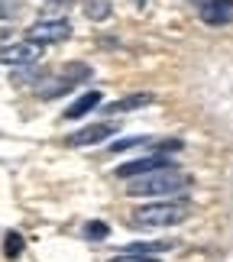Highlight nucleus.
<instances>
[{"label": "nucleus", "instance_id": "nucleus-1", "mask_svg": "<svg viewBox=\"0 0 233 262\" xmlns=\"http://www.w3.org/2000/svg\"><path fill=\"white\" fill-rule=\"evenodd\" d=\"M191 185V178L181 172V168L168 165V168H159V172H149V175H139L126 185V194L130 198H168V194H178Z\"/></svg>", "mask_w": 233, "mask_h": 262}, {"label": "nucleus", "instance_id": "nucleus-2", "mask_svg": "<svg viewBox=\"0 0 233 262\" xmlns=\"http://www.w3.org/2000/svg\"><path fill=\"white\" fill-rule=\"evenodd\" d=\"M188 214H191V207L181 204V201H156V204H143L133 210V227H139V230L178 227L188 220Z\"/></svg>", "mask_w": 233, "mask_h": 262}, {"label": "nucleus", "instance_id": "nucleus-3", "mask_svg": "<svg viewBox=\"0 0 233 262\" xmlns=\"http://www.w3.org/2000/svg\"><path fill=\"white\" fill-rule=\"evenodd\" d=\"M72 36V23L68 19H39L26 29V39L36 46H55V42H65Z\"/></svg>", "mask_w": 233, "mask_h": 262}, {"label": "nucleus", "instance_id": "nucleus-4", "mask_svg": "<svg viewBox=\"0 0 233 262\" xmlns=\"http://www.w3.org/2000/svg\"><path fill=\"white\" fill-rule=\"evenodd\" d=\"M175 165L172 156L165 152H153V156H143V159H133V162H123L117 168V178H139V175H149V172H159V168H168Z\"/></svg>", "mask_w": 233, "mask_h": 262}, {"label": "nucleus", "instance_id": "nucleus-5", "mask_svg": "<svg viewBox=\"0 0 233 262\" xmlns=\"http://www.w3.org/2000/svg\"><path fill=\"white\" fill-rule=\"evenodd\" d=\"M43 55V46L29 42V39H23V42H10V46H0V65H33L36 58Z\"/></svg>", "mask_w": 233, "mask_h": 262}, {"label": "nucleus", "instance_id": "nucleus-6", "mask_svg": "<svg viewBox=\"0 0 233 262\" xmlns=\"http://www.w3.org/2000/svg\"><path fill=\"white\" fill-rule=\"evenodd\" d=\"M110 133H117L114 123H91L84 129H78L75 136H68V146H94V143H104V139H110Z\"/></svg>", "mask_w": 233, "mask_h": 262}, {"label": "nucleus", "instance_id": "nucleus-7", "mask_svg": "<svg viewBox=\"0 0 233 262\" xmlns=\"http://www.w3.org/2000/svg\"><path fill=\"white\" fill-rule=\"evenodd\" d=\"M201 19L207 26H227L233 23V0H207L201 7Z\"/></svg>", "mask_w": 233, "mask_h": 262}, {"label": "nucleus", "instance_id": "nucleus-8", "mask_svg": "<svg viewBox=\"0 0 233 262\" xmlns=\"http://www.w3.org/2000/svg\"><path fill=\"white\" fill-rule=\"evenodd\" d=\"M149 104H156L153 94H130V97H120L110 107H104V114H130V110H139V107H149Z\"/></svg>", "mask_w": 233, "mask_h": 262}, {"label": "nucleus", "instance_id": "nucleus-9", "mask_svg": "<svg viewBox=\"0 0 233 262\" xmlns=\"http://www.w3.org/2000/svg\"><path fill=\"white\" fill-rule=\"evenodd\" d=\"M97 104H100V91H88V94H81L75 104L65 110V120H78V117H84V114H91V110H94Z\"/></svg>", "mask_w": 233, "mask_h": 262}, {"label": "nucleus", "instance_id": "nucleus-10", "mask_svg": "<svg viewBox=\"0 0 233 262\" xmlns=\"http://www.w3.org/2000/svg\"><path fill=\"white\" fill-rule=\"evenodd\" d=\"M175 243H168V239H153V243H130L123 253H136V256H156V253H165V249H172Z\"/></svg>", "mask_w": 233, "mask_h": 262}, {"label": "nucleus", "instance_id": "nucleus-11", "mask_svg": "<svg viewBox=\"0 0 233 262\" xmlns=\"http://www.w3.org/2000/svg\"><path fill=\"white\" fill-rule=\"evenodd\" d=\"M84 13H88V19H97V23H100V19H107L110 13H114V7L104 4V0H88V4H84Z\"/></svg>", "mask_w": 233, "mask_h": 262}, {"label": "nucleus", "instance_id": "nucleus-12", "mask_svg": "<svg viewBox=\"0 0 233 262\" xmlns=\"http://www.w3.org/2000/svg\"><path fill=\"white\" fill-rule=\"evenodd\" d=\"M84 236L91 239V243H97V239H107V236H110V227L104 224V220H91V224H84Z\"/></svg>", "mask_w": 233, "mask_h": 262}, {"label": "nucleus", "instance_id": "nucleus-13", "mask_svg": "<svg viewBox=\"0 0 233 262\" xmlns=\"http://www.w3.org/2000/svg\"><path fill=\"white\" fill-rule=\"evenodd\" d=\"M4 253H7V259H16L19 253H23V236H19V233H7Z\"/></svg>", "mask_w": 233, "mask_h": 262}, {"label": "nucleus", "instance_id": "nucleus-14", "mask_svg": "<svg viewBox=\"0 0 233 262\" xmlns=\"http://www.w3.org/2000/svg\"><path fill=\"white\" fill-rule=\"evenodd\" d=\"M19 13V0H0V16L10 19V16H16Z\"/></svg>", "mask_w": 233, "mask_h": 262}, {"label": "nucleus", "instance_id": "nucleus-15", "mask_svg": "<svg viewBox=\"0 0 233 262\" xmlns=\"http://www.w3.org/2000/svg\"><path fill=\"white\" fill-rule=\"evenodd\" d=\"M149 143V136H133V139H117L114 143V152H120V149H130V146H143Z\"/></svg>", "mask_w": 233, "mask_h": 262}, {"label": "nucleus", "instance_id": "nucleus-16", "mask_svg": "<svg viewBox=\"0 0 233 262\" xmlns=\"http://www.w3.org/2000/svg\"><path fill=\"white\" fill-rule=\"evenodd\" d=\"M107 262H156L153 256H136V253H120L114 259H107Z\"/></svg>", "mask_w": 233, "mask_h": 262}, {"label": "nucleus", "instance_id": "nucleus-17", "mask_svg": "<svg viewBox=\"0 0 233 262\" xmlns=\"http://www.w3.org/2000/svg\"><path fill=\"white\" fill-rule=\"evenodd\" d=\"M49 4H62V7H68V4H72V0H49Z\"/></svg>", "mask_w": 233, "mask_h": 262}, {"label": "nucleus", "instance_id": "nucleus-18", "mask_svg": "<svg viewBox=\"0 0 233 262\" xmlns=\"http://www.w3.org/2000/svg\"><path fill=\"white\" fill-rule=\"evenodd\" d=\"M188 4H201V7H204V4H207V0H188Z\"/></svg>", "mask_w": 233, "mask_h": 262}]
</instances>
